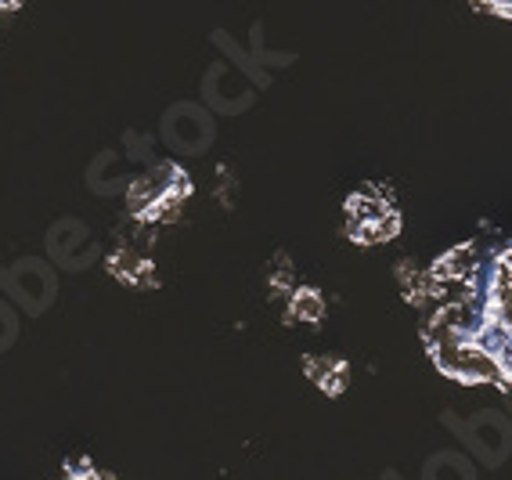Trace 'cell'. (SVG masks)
Segmentation results:
<instances>
[{
    "label": "cell",
    "instance_id": "7a4b0ae2",
    "mask_svg": "<svg viewBox=\"0 0 512 480\" xmlns=\"http://www.w3.org/2000/svg\"><path fill=\"white\" fill-rule=\"evenodd\" d=\"M462 441L469 444V452H476L487 466H498V462L509 455L512 430L498 412H476L466 426H462Z\"/></svg>",
    "mask_w": 512,
    "mask_h": 480
},
{
    "label": "cell",
    "instance_id": "52a82bcc",
    "mask_svg": "<svg viewBox=\"0 0 512 480\" xmlns=\"http://www.w3.org/2000/svg\"><path fill=\"white\" fill-rule=\"evenodd\" d=\"M484 11H491V15H498V19H509L512 22V0H476Z\"/></svg>",
    "mask_w": 512,
    "mask_h": 480
},
{
    "label": "cell",
    "instance_id": "5b68a950",
    "mask_svg": "<svg viewBox=\"0 0 512 480\" xmlns=\"http://www.w3.org/2000/svg\"><path fill=\"white\" fill-rule=\"evenodd\" d=\"M422 480H476V473L458 452H440L422 466Z\"/></svg>",
    "mask_w": 512,
    "mask_h": 480
},
{
    "label": "cell",
    "instance_id": "3957f363",
    "mask_svg": "<svg viewBox=\"0 0 512 480\" xmlns=\"http://www.w3.org/2000/svg\"><path fill=\"white\" fill-rule=\"evenodd\" d=\"M163 134L177 152L195 156V152H202V148L213 141V123H210V116L199 112L195 105H177L174 112H166Z\"/></svg>",
    "mask_w": 512,
    "mask_h": 480
},
{
    "label": "cell",
    "instance_id": "6da1fadb",
    "mask_svg": "<svg viewBox=\"0 0 512 480\" xmlns=\"http://www.w3.org/2000/svg\"><path fill=\"white\" fill-rule=\"evenodd\" d=\"M422 343L458 383L512 394V239H469L422 278Z\"/></svg>",
    "mask_w": 512,
    "mask_h": 480
},
{
    "label": "cell",
    "instance_id": "277c9868",
    "mask_svg": "<svg viewBox=\"0 0 512 480\" xmlns=\"http://www.w3.org/2000/svg\"><path fill=\"white\" fill-rule=\"evenodd\" d=\"M11 289H15V296L26 304L29 314H40L51 304V296H55V278H51L47 264H40V260H22V264H15V282H11Z\"/></svg>",
    "mask_w": 512,
    "mask_h": 480
},
{
    "label": "cell",
    "instance_id": "8992f818",
    "mask_svg": "<svg viewBox=\"0 0 512 480\" xmlns=\"http://www.w3.org/2000/svg\"><path fill=\"white\" fill-rule=\"evenodd\" d=\"M15 333H19V322H15V314L0 304V351H4V347L15 340Z\"/></svg>",
    "mask_w": 512,
    "mask_h": 480
}]
</instances>
